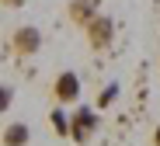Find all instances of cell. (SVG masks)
Segmentation results:
<instances>
[{
  "instance_id": "1",
  "label": "cell",
  "mask_w": 160,
  "mask_h": 146,
  "mask_svg": "<svg viewBox=\"0 0 160 146\" xmlns=\"http://www.w3.org/2000/svg\"><path fill=\"white\" fill-rule=\"evenodd\" d=\"M87 42L94 45V49H108L112 45V38H115V24H112V18H104V14H98L87 28Z\"/></svg>"
},
{
  "instance_id": "2",
  "label": "cell",
  "mask_w": 160,
  "mask_h": 146,
  "mask_svg": "<svg viewBox=\"0 0 160 146\" xmlns=\"http://www.w3.org/2000/svg\"><path fill=\"white\" fill-rule=\"evenodd\" d=\"M11 45H14V52H21V56H32V52L42 49V32H38L35 24H21L18 32L11 35Z\"/></svg>"
},
{
  "instance_id": "3",
  "label": "cell",
  "mask_w": 160,
  "mask_h": 146,
  "mask_svg": "<svg viewBox=\"0 0 160 146\" xmlns=\"http://www.w3.org/2000/svg\"><path fill=\"white\" fill-rule=\"evenodd\" d=\"M52 98H56L59 104H70V101H77V98H80V77H77L73 70L59 73V77H56V83H52Z\"/></svg>"
},
{
  "instance_id": "4",
  "label": "cell",
  "mask_w": 160,
  "mask_h": 146,
  "mask_svg": "<svg viewBox=\"0 0 160 146\" xmlns=\"http://www.w3.org/2000/svg\"><path fill=\"white\" fill-rule=\"evenodd\" d=\"M98 129V115L91 111V108H77L73 111V118H70V136L77 139V143H87V136Z\"/></svg>"
},
{
  "instance_id": "5",
  "label": "cell",
  "mask_w": 160,
  "mask_h": 146,
  "mask_svg": "<svg viewBox=\"0 0 160 146\" xmlns=\"http://www.w3.org/2000/svg\"><path fill=\"white\" fill-rule=\"evenodd\" d=\"M66 18H70L73 24H80V28H87V24L98 18V11H94L91 0H70V4H66Z\"/></svg>"
},
{
  "instance_id": "6",
  "label": "cell",
  "mask_w": 160,
  "mask_h": 146,
  "mask_svg": "<svg viewBox=\"0 0 160 146\" xmlns=\"http://www.w3.org/2000/svg\"><path fill=\"white\" fill-rule=\"evenodd\" d=\"M32 143V129L24 122H7L4 125V146H28Z\"/></svg>"
},
{
  "instance_id": "7",
  "label": "cell",
  "mask_w": 160,
  "mask_h": 146,
  "mask_svg": "<svg viewBox=\"0 0 160 146\" xmlns=\"http://www.w3.org/2000/svg\"><path fill=\"white\" fill-rule=\"evenodd\" d=\"M52 129H56V136H70V118H66L59 108L52 111Z\"/></svg>"
},
{
  "instance_id": "8",
  "label": "cell",
  "mask_w": 160,
  "mask_h": 146,
  "mask_svg": "<svg viewBox=\"0 0 160 146\" xmlns=\"http://www.w3.org/2000/svg\"><path fill=\"white\" fill-rule=\"evenodd\" d=\"M115 94H118V87H115V83H108V87L101 91V98H98V108H108V104L115 101Z\"/></svg>"
},
{
  "instance_id": "9",
  "label": "cell",
  "mask_w": 160,
  "mask_h": 146,
  "mask_svg": "<svg viewBox=\"0 0 160 146\" xmlns=\"http://www.w3.org/2000/svg\"><path fill=\"white\" fill-rule=\"evenodd\" d=\"M24 0H4V7H21Z\"/></svg>"
},
{
  "instance_id": "10",
  "label": "cell",
  "mask_w": 160,
  "mask_h": 146,
  "mask_svg": "<svg viewBox=\"0 0 160 146\" xmlns=\"http://www.w3.org/2000/svg\"><path fill=\"white\" fill-rule=\"evenodd\" d=\"M153 146H160V125L153 129Z\"/></svg>"
}]
</instances>
